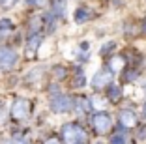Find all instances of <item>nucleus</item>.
Masks as SVG:
<instances>
[{
    "label": "nucleus",
    "instance_id": "f257e3e1",
    "mask_svg": "<svg viewBox=\"0 0 146 144\" xmlns=\"http://www.w3.org/2000/svg\"><path fill=\"white\" fill-rule=\"evenodd\" d=\"M62 133H64V139H66V142H68V144H79L82 139H84L82 129L79 125H73V123L66 125L64 129H62Z\"/></svg>",
    "mask_w": 146,
    "mask_h": 144
},
{
    "label": "nucleus",
    "instance_id": "f03ea898",
    "mask_svg": "<svg viewBox=\"0 0 146 144\" xmlns=\"http://www.w3.org/2000/svg\"><path fill=\"white\" fill-rule=\"evenodd\" d=\"M17 62V54L9 49H0V68L2 69H11Z\"/></svg>",
    "mask_w": 146,
    "mask_h": 144
},
{
    "label": "nucleus",
    "instance_id": "7ed1b4c3",
    "mask_svg": "<svg viewBox=\"0 0 146 144\" xmlns=\"http://www.w3.org/2000/svg\"><path fill=\"white\" fill-rule=\"evenodd\" d=\"M28 109H30V105H28V101H25V99H19V101L13 103L11 107V114L15 116V118H26V114H28Z\"/></svg>",
    "mask_w": 146,
    "mask_h": 144
},
{
    "label": "nucleus",
    "instance_id": "20e7f679",
    "mask_svg": "<svg viewBox=\"0 0 146 144\" xmlns=\"http://www.w3.org/2000/svg\"><path fill=\"white\" fill-rule=\"evenodd\" d=\"M71 109V99L66 98V96H58V98L52 99V110L56 112H66V110Z\"/></svg>",
    "mask_w": 146,
    "mask_h": 144
},
{
    "label": "nucleus",
    "instance_id": "39448f33",
    "mask_svg": "<svg viewBox=\"0 0 146 144\" xmlns=\"http://www.w3.org/2000/svg\"><path fill=\"white\" fill-rule=\"evenodd\" d=\"M94 125H96V129H98L99 133H103V131H107L109 127H111V118H109L107 114H98L94 118Z\"/></svg>",
    "mask_w": 146,
    "mask_h": 144
},
{
    "label": "nucleus",
    "instance_id": "423d86ee",
    "mask_svg": "<svg viewBox=\"0 0 146 144\" xmlns=\"http://www.w3.org/2000/svg\"><path fill=\"white\" fill-rule=\"evenodd\" d=\"M109 82H111V73L109 71H101V73H98V75L94 77L92 84H94V88H101V86L109 84Z\"/></svg>",
    "mask_w": 146,
    "mask_h": 144
},
{
    "label": "nucleus",
    "instance_id": "0eeeda50",
    "mask_svg": "<svg viewBox=\"0 0 146 144\" xmlns=\"http://www.w3.org/2000/svg\"><path fill=\"white\" fill-rule=\"evenodd\" d=\"M120 122L124 123V125H127V127L135 125V114L131 112V110H122L120 112Z\"/></svg>",
    "mask_w": 146,
    "mask_h": 144
},
{
    "label": "nucleus",
    "instance_id": "6e6552de",
    "mask_svg": "<svg viewBox=\"0 0 146 144\" xmlns=\"http://www.w3.org/2000/svg\"><path fill=\"white\" fill-rule=\"evenodd\" d=\"M88 19V11L86 9H77V13H75V21L77 23H82Z\"/></svg>",
    "mask_w": 146,
    "mask_h": 144
},
{
    "label": "nucleus",
    "instance_id": "1a4fd4ad",
    "mask_svg": "<svg viewBox=\"0 0 146 144\" xmlns=\"http://www.w3.org/2000/svg\"><path fill=\"white\" fill-rule=\"evenodd\" d=\"M111 142H112V144H124V142H125V137H124V135H114Z\"/></svg>",
    "mask_w": 146,
    "mask_h": 144
},
{
    "label": "nucleus",
    "instance_id": "9d476101",
    "mask_svg": "<svg viewBox=\"0 0 146 144\" xmlns=\"http://www.w3.org/2000/svg\"><path fill=\"white\" fill-rule=\"evenodd\" d=\"M38 45H39V36H34V38H32V41H30V52H34Z\"/></svg>",
    "mask_w": 146,
    "mask_h": 144
},
{
    "label": "nucleus",
    "instance_id": "9b49d317",
    "mask_svg": "<svg viewBox=\"0 0 146 144\" xmlns=\"http://www.w3.org/2000/svg\"><path fill=\"white\" fill-rule=\"evenodd\" d=\"M109 96H111L112 99H116V98H120V88H118V90H116V88H112L111 92H109Z\"/></svg>",
    "mask_w": 146,
    "mask_h": 144
},
{
    "label": "nucleus",
    "instance_id": "f8f14e48",
    "mask_svg": "<svg viewBox=\"0 0 146 144\" xmlns=\"http://www.w3.org/2000/svg\"><path fill=\"white\" fill-rule=\"evenodd\" d=\"M122 64H124V62L118 58V60H114V62H112V68H114V69H120V68H122Z\"/></svg>",
    "mask_w": 146,
    "mask_h": 144
},
{
    "label": "nucleus",
    "instance_id": "ddd939ff",
    "mask_svg": "<svg viewBox=\"0 0 146 144\" xmlns=\"http://www.w3.org/2000/svg\"><path fill=\"white\" fill-rule=\"evenodd\" d=\"M45 144H60V142H58V139H47Z\"/></svg>",
    "mask_w": 146,
    "mask_h": 144
},
{
    "label": "nucleus",
    "instance_id": "4468645a",
    "mask_svg": "<svg viewBox=\"0 0 146 144\" xmlns=\"http://www.w3.org/2000/svg\"><path fill=\"white\" fill-rule=\"evenodd\" d=\"M0 2H2L4 6H11L13 2H17V0H0Z\"/></svg>",
    "mask_w": 146,
    "mask_h": 144
},
{
    "label": "nucleus",
    "instance_id": "2eb2a0df",
    "mask_svg": "<svg viewBox=\"0 0 146 144\" xmlns=\"http://www.w3.org/2000/svg\"><path fill=\"white\" fill-rule=\"evenodd\" d=\"M139 137H141V139H144V137H146V127H141V133H139Z\"/></svg>",
    "mask_w": 146,
    "mask_h": 144
},
{
    "label": "nucleus",
    "instance_id": "dca6fc26",
    "mask_svg": "<svg viewBox=\"0 0 146 144\" xmlns=\"http://www.w3.org/2000/svg\"><path fill=\"white\" fill-rule=\"evenodd\" d=\"M26 2H28V4H39L41 0H26Z\"/></svg>",
    "mask_w": 146,
    "mask_h": 144
},
{
    "label": "nucleus",
    "instance_id": "f3484780",
    "mask_svg": "<svg viewBox=\"0 0 146 144\" xmlns=\"http://www.w3.org/2000/svg\"><path fill=\"white\" fill-rule=\"evenodd\" d=\"M11 144H25V142H23V140H13Z\"/></svg>",
    "mask_w": 146,
    "mask_h": 144
},
{
    "label": "nucleus",
    "instance_id": "a211bd4d",
    "mask_svg": "<svg viewBox=\"0 0 146 144\" xmlns=\"http://www.w3.org/2000/svg\"><path fill=\"white\" fill-rule=\"evenodd\" d=\"M144 112H146V107H144Z\"/></svg>",
    "mask_w": 146,
    "mask_h": 144
},
{
    "label": "nucleus",
    "instance_id": "6ab92c4d",
    "mask_svg": "<svg viewBox=\"0 0 146 144\" xmlns=\"http://www.w3.org/2000/svg\"><path fill=\"white\" fill-rule=\"evenodd\" d=\"M79 144H81V142H79Z\"/></svg>",
    "mask_w": 146,
    "mask_h": 144
}]
</instances>
